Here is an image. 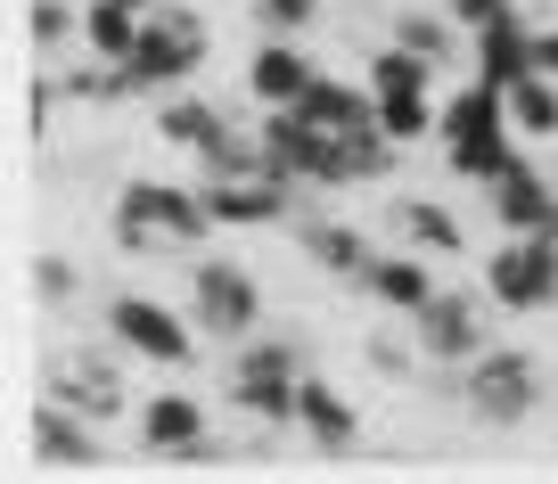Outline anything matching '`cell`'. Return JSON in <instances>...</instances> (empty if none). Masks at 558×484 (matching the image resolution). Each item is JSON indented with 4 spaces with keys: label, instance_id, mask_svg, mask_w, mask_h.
I'll return each mask as SVG.
<instances>
[{
    "label": "cell",
    "instance_id": "12",
    "mask_svg": "<svg viewBox=\"0 0 558 484\" xmlns=\"http://www.w3.org/2000/svg\"><path fill=\"white\" fill-rule=\"evenodd\" d=\"M313 74H320V66H313L288 34L255 41V50H246V99H255V116H263V107H296L304 90H313Z\"/></svg>",
    "mask_w": 558,
    "mask_h": 484
},
{
    "label": "cell",
    "instance_id": "25",
    "mask_svg": "<svg viewBox=\"0 0 558 484\" xmlns=\"http://www.w3.org/2000/svg\"><path fill=\"white\" fill-rule=\"evenodd\" d=\"M509 123H518L525 140H558V74H525V83H509Z\"/></svg>",
    "mask_w": 558,
    "mask_h": 484
},
{
    "label": "cell",
    "instance_id": "31",
    "mask_svg": "<svg viewBox=\"0 0 558 484\" xmlns=\"http://www.w3.org/2000/svg\"><path fill=\"white\" fill-rule=\"evenodd\" d=\"M444 9H452V25H460V34H476V25L509 17V9H518V0H444Z\"/></svg>",
    "mask_w": 558,
    "mask_h": 484
},
{
    "label": "cell",
    "instance_id": "21",
    "mask_svg": "<svg viewBox=\"0 0 558 484\" xmlns=\"http://www.w3.org/2000/svg\"><path fill=\"white\" fill-rule=\"evenodd\" d=\"M386 41H402V50H418V58H436V66H452L460 25H452V9H444V0H402L395 17H386Z\"/></svg>",
    "mask_w": 558,
    "mask_h": 484
},
{
    "label": "cell",
    "instance_id": "16",
    "mask_svg": "<svg viewBox=\"0 0 558 484\" xmlns=\"http://www.w3.org/2000/svg\"><path fill=\"white\" fill-rule=\"evenodd\" d=\"M230 123H239V116H230L222 99H206V90H165V99H157V140H165V148L206 156Z\"/></svg>",
    "mask_w": 558,
    "mask_h": 484
},
{
    "label": "cell",
    "instance_id": "23",
    "mask_svg": "<svg viewBox=\"0 0 558 484\" xmlns=\"http://www.w3.org/2000/svg\"><path fill=\"white\" fill-rule=\"evenodd\" d=\"M140 9H123V0H83V50L90 58H107V66H123L132 58V41H140Z\"/></svg>",
    "mask_w": 558,
    "mask_h": 484
},
{
    "label": "cell",
    "instance_id": "13",
    "mask_svg": "<svg viewBox=\"0 0 558 484\" xmlns=\"http://www.w3.org/2000/svg\"><path fill=\"white\" fill-rule=\"evenodd\" d=\"M469 66H476V83H493V90L525 83V74L542 66V58H534V25H525L518 9L493 17V25H476V34H469Z\"/></svg>",
    "mask_w": 558,
    "mask_h": 484
},
{
    "label": "cell",
    "instance_id": "3",
    "mask_svg": "<svg viewBox=\"0 0 558 484\" xmlns=\"http://www.w3.org/2000/svg\"><path fill=\"white\" fill-rule=\"evenodd\" d=\"M116 246L123 255H148V246H206V230H222L214 222V206H206V190H173V181H123V197H116Z\"/></svg>",
    "mask_w": 558,
    "mask_h": 484
},
{
    "label": "cell",
    "instance_id": "22",
    "mask_svg": "<svg viewBox=\"0 0 558 484\" xmlns=\"http://www.w3.org/2000/svg\"><path fill=\"white\" fill-rule=\"evenodd\" d=\"M386 214H395V230L418 255H460V246H469V222H460L452 206H436V197H395Z\"/></svg>",
    "mask_w": 558,
    "mask_h": 484
},
{
    "label": "cell",
    "instance_id": "4",
    "mask_svg": "<svg viewBox=\"0 0 558 484\" xmlns=\"http://www.w3.org/2000/svg\"><path fill=\"white\" fill-rule=\"evenodd\" d=\"M190 320L197 337H222V346H246L263 329V279L230 255H197L190 263Z\"/></svg>",
    "mask_w": 558,
    "mask_h": 484
},
{
    "label": "cell",
    "instance_id": "17",
    "mask_svg": "<svg viewBox=\"0 0 558 484\" xmlns=\"http://www.w3.org/2000/svg\"><path fill=\"white\" fill-rule=\"evenodd\" d=\"M296 427H304V444L329 451V460L362 444V419H353V402L337 395L329 378H313V370H304V395H296Z\"/></svg>",
    "mask_w": 558,
    "mask_h": 484
},
{
    "label": "cell",
    "instance_id": "5",
    "mask_svg": "<svg viewBox=\"0 0 558 484\" xmlns=\"http://www.w3.org/2000/svg\"><path fill=\"white\" fill-rule=\"evenodd\" d=\"M460 402H469L476 427H525L542 402V362L518 346H485L469 370H460Z\"/></svg>",
    "mask_w": 558,
    "mask_h": 484
},
{
    "label": "cell",
    "instance_id": "9",
    "mask_svg": "<svg viewBox=\"0 0 558 484\" xmlns=\"http://www.w3.org/2000/svg\"><path fill=\"white\" fill-rule=\"evenodd\" d=\"M296 181L279 173H239V181H206V206L222 230H288L296 222Z\"/></svg>",
    "mask_w": 558,
    "mask_h": 484
},
{
    "label": "cell",
    "instance_id": "24",
    "mask_svg": "<svg viewBox=\"0 0 558 484\" xmlns=\"http://www.w3.org/2000/svg\"><path fill=\"white\" fill-rule=\"evenodd\" d=\"M436 58H418V50H402V41H378L369 50V90L378 99H402V90H436Z\"/></svg>",
    "mask_w": 558,
    "mask_h": 484
},
{
    "label": "cell",
    "instance_id": "28",
    "mask_svg": "<svg viewBox=\"0 0 558 484\" xmlns=\"http://www.w3.org/2000/svg\"><path fill=\"white\" fill-rule=\"evenodd\" d=\"M34 41H41V50L83 41V9H74V0H34Z\"/></svg>",
    "mask_w": 558,
    "mask_h": 484
},
{
    "label": "cell",
    "instance_id": "30",
    "mask_svg": "<svg viewBox=\"0 0 558 484\" xmlns=\"http://www.w3.org/2000/svg\"><path fill=\"white\" fill-rule=\"evenodd\" d=\"M74 288H83V271H74L66 255H41V263H34V295H41V304H66Z\"/></svg>",
    "mask_w": 558,
    "mask_h": 484
},
{
    "label": "cell",
    "instance_id": "19",
    "mask_svg": "<svg viewBox=\"0 0 558 484\" xmlns=\"http://www.w3.org/2000/svg\"><path fill=\"white\" fill-rule=\"evenodd\" d=\"M296 116L320 123V132H353V123H378V90L345 83V74H313V90L296 99Z\"/></svg>",
    "mask_w": 558,
    "mask_h": 484
},
{
    "label": "cell",
    "instance_id": "6",
    "mask_svg": "<svg viewBox=\"0 0 558 484\" xmlns=\"http://www.w3.org/2000/svg\"><path fill=\"white\" fill-rule=\"evenodd\" d=\"M485 295L501 312H550L558 304V230H501V246L485 255Z\"/></svg>",
    "mask_w": 558,
    "mask_h": 484
},
{
    "label": "cell",
    "instance_id": "27",
    "mask_svg": "<svg viewBox=\"0 0 558 484\" xmlns=\"http://www.w3.org/2000/svg\"><path fill=\"white\" fill-rule=\"evenodd\" d=\"M320 17H329V0H255V25L263 34H288V41L313 34Z\"/></svg>",
    "mask_w": 558,
    "mask_h": 484
},
{
    "label": "cell",
    "instance_id": "18",
    "mask_svg": "<svg viewBox=\"0 0 558 484\" xmlns=\"http://www.w3.org/2000/svg\"><path fill=\"white\" fill-rule=\"evenodd\" d=\"M90 427H99V419L66 411V402L50 395V402L34 411V451H41V460H58V468H99V460H107V444H99Z\"/></svg>",
    "mask_w": 558,
    "mask_h": 484
},
{
    "label": "cell",
    "instance_id": "15",
    "mask_svg": "<svg viewBox=\"0 0 558 484\" xmlns=\"http://www.w3.org/2000/svg\"><path fill=\"white\" fill-rule=\"evenodd\" d=\"M296 246L304 255H313V271H329L337 288H362V271H369V255H378V246L362 239V230H345V222H329V214H296Z\"/></svg>",
    "mask_w": 558,
    "mask_h": 484
},
{
    "label": "cell",
    "instance_id": "26",
    "mask_svg": "<svg viewBox=\"0 0 558 484\" xmlns=\"http://www.w3.org/2000/svg\"><path fill=\"white\" fill-rule=\"evenodd\" d=\"M378 123H386V140H427L444 123V107H436V90H402V99H378Z\"/></svg>",
    "mask_w": 558,
    "mask_h": 484
},
{
    "label": "cell",
    "instance_id": "14",
    "mask_svg": "<svg viewBox=\"0 0 558 484\" xmlns=\"http://www.w3.org/2000/svg\"><path fill=\"white\" fill-rule=\"evenodd\" d=\"M50 395L66 402V411H83V419H116L123 402H132L107 353H58V370H50Z\"/></svg>",
    "mask_w": 558,
    "mask_h": 484
},
{
    "label": "cell",
    "instance_id": "2",
    "mask_svg": "<svg viewBox=\"0 0 558 484\" xmlns=\"http://www.w3.org/2000/svg\"><path fill=\"white\" fill-rule=\"evenodd\" d=\"M214 34L206 17H197L190 0H157L148 9V25H140L132 58H123V83H132V99H165V90H190V74L206 66Z\"/></svg>",
    "mask_w": 558,
    "mask_h": 484
},
{
    "label": "cell",
    "instance_id": "8",
    "mask_svg": "<svg viewBox=\"0 0 558 484\" xmlns=\"http://www.w3.org/2000/svg\"><path fill=\"white\" fill-rule=\"evenodd\" d=\"M107 337H116V353H140V362H157V370L197 362L190 320H181L173 304H157V295H116V304H107Z\"/></svg>",
    "mask_w": 558,
    "mask_h": 484
},
{
    "label": "cell",
    "instance_id": "1",
    "mask_svg": "<svg viewBox=\"0 0 558 484\" xmlns=\"http://www.w3.org/2000/svg\"><path fill=\"white\" fill-rule=\"evenodd\" d=\"M436 140H444V165H452V181H501L509 165H518V123H509V90H493V83H460L452 99H444V123H436Z\"/></svg>",
    "mask_w": 558,
    "mask_h": 484
},
{
    "label": "cell",
    "instance_id": "7",
    "mask_svg": "<svg viewBox=\"0 0 558 484\" xmlns=\"http://www.w3.org/2000/svg\"><path fill=\"white\" fill-rule=\"evenodd\" d=\"M485 312H501V304L485 295V279H476V288H436L427 304L411 312V337H418V353H427L436 370H469L476 353L493 346Z\"/></svg>",
    "mask_w": 558,
    "mask_h": 484
},
{
    "label": "cell",
    "instance_id": "32",
    "mask_svg": "<svg viewBox=\"0 0 558 484\" xmlns=\"http://www.w3.org/2000/svg\"><path fill=\"white\" fill-rule=\"evenodd\" d=\"M534 58H542V74H558V25H550V34H534Z\"/></svg>",
    "mask_w": 558,
    "mask_h": 484
},
{
    "label": "cell",
    "instance_id": "10",
    "mask_svg": "<svg viewBox=\"0 0 558 484\" xmlns=\"http://www.w3.org/2000/svg\"><path fill=\"white\" fill-rule=\"evenodd\" d=\"M214 435H206V402L165 386V395H140V451H157V460H197Z\"/></svg>",
    "mask_w": 558,
    "mask_h": 484
},
{
    "label": "cell",
    "instance_id": "29",
    "mask_svg": "<svg viewBox=\"0 0 558 484\" xmlns=\"http://www.w3.org/2000/svg\"><path fill=\"white\" fill-rule=\"evenodd\" d=\"M362 362L378 370V378H411L427 353H418V337H411V346H395V337H362Z\"/></svg>",
    "mask_w": 558,
    "mask_h": 484
},
{
    "label": "cell",
    "instance_id": "33",
    "mask_svg": "<svg viewBox=\"0 0 558 484\" xmlns=\"http://www.w3.org/2000/svg\"><path fill=\"white\" fill-rule=\"evenodd\" d=\"M123 9H140V17H148V9H157V0H123Z\"/></svg>",
    "mask_w": 558,
    "mask_h": 484
},
{
    "label": "cell",
    "instance_id": "20",
    "mask_svg": "<svg viewBox=\"0 0 558 484\" xmlns=\"http://www.w3.org/2000/svg\"><path fill=\"white\" fill-rule=\"evenodd\" d=\"M362 295H378L386 312H418L427 295H436V271H427V255H369V271H362Z\"/></svg>",
    "mask_w": 558,
    "mask_h": 484
},
{
    "label": "cell",
    "instance_id": "11",
    "mask_svg": "<svg viewBox=\"0 0 558 484\" xmlns=\"http://www.w3.org/2000/svg\"><path fill=\"white\" fill-rule=\"evenodd\" d=\"M485 214L501 230H558V181L534 173V165L518 156L501 181H485Z\"/></svg>",
    "mask_w": 558,
    "mask_h": 484
}]
</instances>
